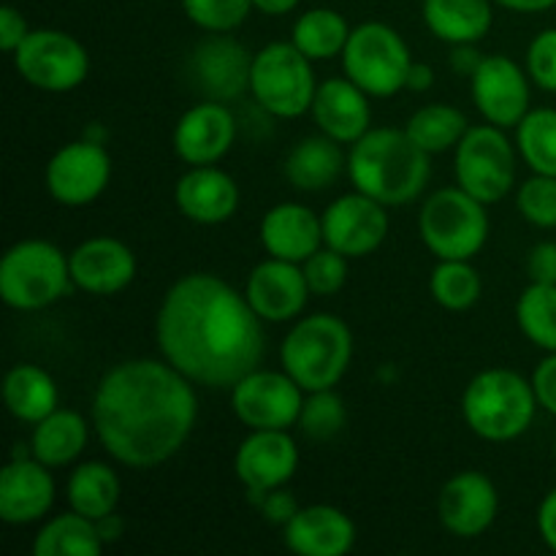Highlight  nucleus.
<instances>
[{
  "label": "nucleus",
  "instance_id": "f257e3e1",
  "mask_svg": "<svg viewBox=\"0 0 556 556\" xmlns=\"http://www.w3.org/2000/svg\"><path fill=\"white\" fill-rule=\"evenodd\" d=\"M264 320L248 296L210 271L179 277L155 320L161 356L190 383L231 391L264 358Z\"/></svg>",
  "mask_w": 556,
  "mask_h": 556
},
{
  "label": "nucleus",
  "instance_id": "cd10ccee",
  "mask_svg": "<svg viewBox=\"0 0 556 556\" xmlns=\"http://www.w3.org/2000/svg\"><path fill=\"white\" fill-rule=\"evenodd\" d=\"M90 440V427L85 416L68 407H58L49 413L43 421L33 424L30 454L47 467H65L74 459H79L81 451L87 448Z\"/></svg>",
  "mask_w": 556,
  "mask_h": 556
},
{
  "label": "nucleus",
  "instance_id": "dca6fc26",
  "mask_svg": "<svg viewBox=\"0 0 556 556\" xmlns=\"http://www.w3.org/2000/svg\"><path fill=\"white\" fill-rule=\"evenodd\" d=\"M299 467V445L288 429H250L233 456V472L253 497L286 486Z\"/></svg>",
  "mask_w": 556,
  "mask_h": 556
},
{
  "label": "nucleus",
  "instance_id": "a19ab883",
  "mask_svg": "<svg viewBox=\"0 0 556 556\" xmlns=\"http://www.w3.org/2000/svg\"><path fill=\"white\" fill-rule=\"evenodd\" d=\"M348 261L351 258L326 248V244L318 253L309 255L302 264L309 293H315V296H334V293H340L348 282Z\"/></svg>",
  "mask_w": 556,
  "mask_h": 556
},
{
  "label": "nucleus",
  "instance_id": "603ef678",
  "mask_svg": "<svg viewBox=\"0 0 556 556\" xmlns=\"http://www.w3.org/2000/svg\"><path fill=\"white\" fill-rule=\"evenodd\" d=\"M302 0H253V9H258L266 16H282L291 14Z\"/></svg>",
  "mask_w": 556,
  "mask_h": 556
},
{
  "label": "nucleus",
  "instance_id": "6ab92c4d",
  "mask_svg": "<svg viewBox=\"0 0 556 556\" xmlns=\"http://www.w3.org/2000/svg\"><path fill=\"white\" fill-rule=\"evenodd\" d=\"M237 119L223 101L190 106L174 128V152L188 166H215L233 147Z\"/></svg>",
  "mask_w": 556,
  "mask_h": 556
},
{
  "label": "nucleus",
  "instance_id": "79ce46f5",
  "mask_svg": "<svg viewBox=\"0 0 556 556\" xmlns=\"http://www.w3.org/2000/svg\"><path fill=\"white\" fill-rule=\"evenodd\" d=\"M527 74L541 90L556 92V27L541 30L527 49Z\"/></svg>",
  "mask_w": 556,
  "mask_h": 556
},
{
  "label": "nucleus",
  "instance_id": "a878e982",
  "mask_svg": "<svg viewBox=\"0 0 556 556\" xmlns=\"http://www.w3.org/2000/svg\"><path fill=\"white\" fill-rule=\"evenodd\" d=\"M356 543V525L334 505L299 508L286 525V546L299 556H345Z\"/></svg>",
  "mask_w": 556,
  "mask_h": 556
},
{
  "label": "nucleus",
  "instance_id": "4be33fe9",
  "mask_svg": "<svg viewBox=\"0 0 556 556\" xmlns=\"http://www.w3.org/2000/svg\"><path fill=\"white\" fill-rule=\"evenodd\" d=\"M309 112H313L320 134L340 144H356L372 128L369 92H364L348 76L345 79H326L324 85H318Z\"/></svg>",
  "mask_w": 556,
  "mask_h": 556
},
{
  "label": "nucleus",
  "instance_id": "9b49d317",
  "mask_svg": "<svg viewBox=\"0 0 556 556\" xmlns=\"http://www.w3.org/2000/svg\"><path fill=\"white\" fill-rule=\"evenodd\" d=\"M11 58L16 74L43 92L76 90L90 74L85 43L65 30H30Z\"/></svg>",
  "mask_w": 556,
  "mask_h": 556
},
{
  "label": "nucleus",
  "instance_id": "c756f323",
  "mask_svg": "<svg viewBox=\"0 0 556 556\" xmlns=\"http://www.w3.org/2000/svg\"><path fill=\"white\" fill-rule=\"evenodd\" d=\"M5 407L16 421L38 424L58 410L60 391L52 375L38 364H16L3 383Z\"/></svg>",
  "mask_w": 556,
  "mask_h": 556
},
{
  "label": "nucleus",
  "instance_id": "9d476101",
  "mask_svg": "<svg viewBox=\"0 0 556 556\" xmlns=\"http://www.w3.org/2000/svg\"><path fill=\"white\" fill-rule=\"evenodd\" d=\"M497 125H476L456 144V185L483 204H497L516 185V150Z\"/></svg>",
  "mask_w": 556,
  "mask_h": 556
},
{
  "label": "nucleus",
  "instance_id": "4468645a",
  "mask_svg": "<svg viewBox=\"0 0 556 556\" xmlns=\"http://www.w3.org/2000/svg\"><path fill=\"white\" fill-rule=\"evenodd\" d=\"M320 223L326 248L337 250L345 258H364L389 237V206L356 190L331 201L320 215Z\"/></svg>",
  "mask_w": 556,
  "mask_h": 556
},
{
  "label": "nucleus",
  "instance_id": "ea45409f",
  "mask_svg": "<svg viewBox=\"0 0 556 556\" xmlns=\"http://www.w3.org/2000/svg\"><path fill=\"white\" fill-rule=\"evenodd\" d=\"M516 206L538 228H556V177L535 174L527 182H521Z\"/></svg>",
  "mask_w": 556,
  "mask_h": 556
},
{
  "label": "nucleus",
  "instance_id": "423d86ee",
  "mask_svg": "<svg viewBox=\"0 0 556 556\" xmlns=\"http://www.w3.org/2000/svg\"><path fill=\"white\" fill-rule=\"evenodd\" d=\"M68 255L43 239H25L0 261V296L11 309L33 313L65 296L71 286Z\"/></svg>",
  "mask_w": 556,
  "mask_h": 556
},
{
  "label": "nucleus",
  "instance_id": "de8ad7c7",
  "mask_svg": "<svg viewBox=\"0 0 556 556\" xmlns=\"http://www.w3.org/2000/svg\"><path fill=\"white\" fill-rule=\"evenodd\" d=\"M538 532H541L543 543L556 552V489L543 497L541 508H538Z\"/></svg>",
  "mask_w": 556,
  "mask_h": 556
},
{
  "label": "nucleus",
  "instance_id": "3c124183",
  "mask_svg": "<svg viewBox=\"0 0 556 556\" xmlns=\"http://www.w3.org/2000/svg\"><path fill=\"white\" fill-rule=\"evenodd\" d=\"M96 527H98V535H101L103 543H114V541H119V538H123L125 519L117 514V510H112V514L101 516V519L96 521Z\"/></svg>",
  "mask_w": 556,
  "mask_h": 556
},
{
  "label": "nucleus",
  "instance_id": "c85d7f7f",
  "mask_svg": "<svg viewBox=\"0 0 556 556\" xmlns=\"http://www.w3.org/2000/svg\"><path fill=\"white\" fill-rule=\"evenodd\" d=\"M492 3L489 0H424V22L440 41L478 43L492 30Z\"/></svg>",
  "mask_w": 556,
  "mask_h": 556
},
{
  "label": "nucleus",
  "instance_id": "aec40b11",
  "mask_svg": "<svg viewBox=\"0 0 556 556\" xmlns=\"http://www.w3.org/2000/svg\"><path fill=\"white\" fill-rule=\"evenodd\" d=\"M71 280L92 296H114L136 277V255L125 242L112 237H92L71 250Z\"/></svg>",
  "mask_w": 556,
  "mask_h": 556
},
{
  "label": "nucleus",
  "instance_id": "5701e85b",
  "mask_svg": "<svg viewBox=\"0 0 556 556\" xmlns=\"http://www.w3.org/2000/svg\"><path fill=\"white\" fill-rule=\"evenodd\" d=\"M174 201L188 220L199 226H220L239 210V185L217 166H193L179 177Z\"/></svg>",
  "mask_w": 556,
  "mask_h": 556
},
{
  "label": "nucleus",
  "instance_id": "5fc2aeb1",
  "mask_svg": "<svg viewBox=\"0 0 556 556\" xmlns=\"http://www.w3.org/2000/svg\"><path fill=\"white\" fill-rule=\"evenodd\" d=\"M554 459H556V438H554Z\"/></svg>",
  "mask_w": 556,
  "mask_h": 556
},
{
  "label": "nucleus",
  "instance_id": "0eeeda50",
  "mask_svg": "<svg viewBox=\"0 0 556 556\" xmlns=\"http://www.w3.org/2000/svg\"><path fill=\"white\" fill-rule=\"evenodd\" d=\"M418 231L440 261H472L489 239L486 204L459 185L440 188L421 206Z\"/></svg>",
  "mask_w": 556,
  "mask_h": 556
},
{
  "label": "nucleus",
  "instance_id": "864d4df0",
  "mask_svg": "<svg viewBox=\"0 0 556 556\" xmlns=\"http://www.w3.org/2000/svg\"><path fill=\"white\" fill-rule=\"evenodd\" d=\"M497 3L510 11H521V14H538V11L554 9L556 0H497Z\"/></svg>",
  "mask_w": 556,
  "mask_h": 556
},
{
  "label": "nucleus",
  "instance_id": "39448f33",
  "mask_svg": "<svg viewBox=\"0 0 556 556\" xmlns=\"http://www.w3.org/2000/svg\"><path fill=\"white\" fill-rule=\"evenodd\" d=\"M282 369L304 391L334 389L353 358V334L337 315L315 313L296 320L280 348Z\"/></svg>",
  "mask_w": 556,
  "mask_h": 556
},
{
  "label": "nucleus",
  "instance_id": "37998d69",
  "mask_svg": "<svg viewBox=\"0 0 556 556\" xmlns=\"http://www.w3.org/2000/svg\"><path fill=\"white\" fill-rule=\"evenodd\" d=\"M255 500H258V510L264 514V519L271 521V525L286 527L288 521L299 514L296 497H293L291 492H286V486L271 489V492L261 494V497Z\"/></svg>",
  "mask_w": 556,
  "mask_h": 556
},
{
  "label": "nucleus",
  "instance_id": "7ed1b4c3",
  "mask_svg": "<svg viewBox=\"0 0 556 556\" xmlns=\"http://www.w3.org/2000/svg\"><path fill=\"white\" fill-rule=\"evenodd\" d=\"M429 152H424L407 130L369 128L348 152V177L353 188L386 206L416 201L429 185Z\"/></svg>",
  "mask_w": 556,
  "mask_h": 556
},
{
  "label": "nucleus",
  "instance_id": "393cba45",
  "mask_svg": "<svg viewBox=\"0 0 556 556\" xmlns=\"http://www.w3.org/2000/svg\"><path fill=\"white\" fill-rule=\"evenodd\" d=\"M250 65L253 54L220 33L201 43L193 54L195 81L210 96V101H233L250 90Z\"/></svg>",
  "mask_w": 556,
  "mask_h": 556
},
{
  "label": "nucleus",
  "instance_id": "49530a36",
  "mask_svg": "<svg viewBox=\"0 0 556 556\" xmlns=\"http://www.w3.org/2000/svg\"><path fill=\"white\" fill-rule=\"evenodd\" d=\"M527 271L532 282H546L556 286V242H541L530 250Z\"/></svg>",
  "mask_w": 556,
  "mask_h": 556
},
{
  "label": "nucleus",
  "instance_id": "4c0bfd02",
  "mask_svg": "<svg viewBox=\"0 0 556 556\" xmlns=\"http://www.w3.org/2000/svg\"><path fill=\"white\" fill-rule=\"evenodd\" d=\"M296 427L302 429V434H307L309 440H318V443L334 440L348 427L345 400L334 389L307 391Z\"/></svg>",
  "mask_w": 556,
  "mask_h": 556
},
{
  "label": "nucleus",
  "instance_id": "f03ea898",
  "mask_svg": "<svg viewBox=\"0 0 556 556\" xmlns=\"http://www.w3.org/2000/svg\"><path fill=\"white\" fill-rule=\"evenodd\" d=\"M199 418L195 383L163 358L109 369L92 396V427L114 462L136 470L172 459Z\"/></svg>",
  "mask_w": 556,
  "mask_h": 556
},
{
  "label": "nucleus",
  "instance_id": "bb28decb",
  "mask_svg": "<svg viewBox=\"0 0 556 556\" xmlns=\"http://www.w3.org/2000/svg\"><path fill=\"white\" fill-rule=\"evenodd\" d=\"M348 168L340 141L326 134L302 139L286 157V179L302 193H320L331 188Z\"/></svg>",
  "mask_w": 556,
  "mask_h": 556
},
{
  "label": "nucleus",
  "instance_id": "f3484780",
  "mask_svg": "<svg viewBox=\"0 0 556 556\" xmlns=\"http://www.w3.org/2000/svg\"><path fill=\"white\" fill-rule=\"evenodd\" d=\"M438 514L445 530L456 538L483 535L500 514V494L492 478L478 470L456 472L438 497Z\"/></svg>",
  "mask_w": 556,
  "mask_h": 556
},
{
  "label": "nucleus",
  "instance_id": "473e14b6",
  "mask_svg": "<svg viewBox=\"0 0 556 556\" xmlns=\"http://www.w3.org/2000/svg\"><path fill=\"white\" fill-rule=\"evenodd\" d=\"M351 27L345 16L331 9H309L296 20L291 33V41L307 54L309 60H329L342 58Z\"/></svg>",
  "mask_w": 556,
  "mask_h": 556
},
{
  "label": "nucleus",
  "instance_id": "f704fd0d",
  "mask_svg": "<svg viewBox=\"0 0 556 556\" xmlns=\"http://www.w3.org/2000/svg\"><path fill=\"white\" fill-rule=\"evenodd\" d=\"M516 320L532 345L556 353V286L530 282L516 304Z\"/></svg>",
  "mask_w": 556,
  "mask_h": 556
},
{
  "label": "nucleus",
  "instance_id": "412c9836",
  "mask_svg": "<svg viewBox=\"0 0 556 556\" xmlns=\"http://www.w3.org/2000/svg\"><path fill=\"white\" fill-rule=\"evenodd\" d=\"M54 503V478L36 456H14L0 472V519L5 525H33Z\"/></svg>",
  "mask_w": 556,
  "mask_h": 556
},
{
  "label": "nucleus",
  "instance_id": "20e7f679",
  "mask_svg": "<svg viewBox=\"0 0 556 556\" xmlns=\"http://www.w3.org/2000/svg\"><path fill=\"white\" fill-rule=\"evenodd\" d=\"M541 407L532 380L514 369H483L467 383L462 396V416L472 434L489 443H510L535 421Z\"/></svg>",
  "mask_w": 556,
  "mask_h": 556
},
{
  "label": "nucleus",
  "instance_id": "c03bdc74",
  "mask_svg": "<svg viewBox=\"0 0 556 556\" xmlns=\"http://www.w3.org/2000/svg\"><path fill=\"white\" fill-rule=\"evenodd\" d=\"M532 386H535L538 402L543 410L556 416V353H548L532 372Z\"/></svg>",
  "mask_w": 556,
  "mask_h": 556
},
{
  "label": "nucleus",
  "instance_id": "e433bc0d",
  "mask_svg": "<svg viewBox=\"0 0 556 556\" xmlns=\"http://www.w3.org/2000/svg\"><path fill=\"white\" fill-rule=\"evenodd\" d=\"M481 275L470 261H440L429 277V293L451 313L470 309L481 299Z\"/></svg>",
  "mask_w": 556,
  "mask_h": 556
},
{
  "label": "nucleus",
  "instance_id": "f8f14e48",
  "mask_svg": "<svg viewBox=\"0 0 556 556\" xmlns=\"http://www.w3.org/2000/svg\"><path fill=\"white\" fill-rule=\"evenodd\" d=\"M307 391L282 369H253L231 389V410L248 429L296 427Z\"/></svg>",
  "mask_w": 556,
  "mask_h": 556
},
{
  "label": "nucleus",
  "instance_id": "b1692460",
  "mask_svg": "<svg viewBox=\"0 0 556 556\" xmlns=\"http://www.w3.org/2000/svg\"><path fill=\"white\" fill-rule=\"evenodd\" d=\"M261 244L271 258L304 264L324 248V223L309 206L282 201L261 220Z\"/></svg>",
  "mask_w": 556,
  "mask_h": 556
},
{
  "label": "nucleus",
  "instance_id": "09e8293b",
  "mask_svg": "<svg viewBox=\"0 0 556 556\" xmlns=\"http://www.w3.org/2000/svg\"><path fill=\"white\" fill-rule=\"evenodd\" d=\"M483 58H486V54L478 52L476 43H456L454 52H451V68H454L456 74L472 76L478 71V65L483 63Z\"/></svg>",
  "mask_w": 556,
  "mask_h": 556
},
{
  "label": "nucleus",
  "instance_id": "c9c22d12",
  "mask_svg": "<svg viewBox=\"0 0 556 556\" xmlns=\"http://www.w3.org/2000/svg\"><path fill=\"white\" fill-rule=\"evenodd\" d=\"M516 147L535 174L556 177V109H535L516 125Z\"/></svg>",
  "mask_w": 556,
  "mask_h": 556
},
{
  "label": "nucleus",
  "instance_id": "72a5a7b5",
  "mask_svg": "<svg viewBox=\"0 0 556 556\" xmlns=\"http://www.w3.org/2000/svg\"><path fill=\"white\" fill-rule=\"evenodd\" d=\"M405 130L424 152L440 155V152L459 144L462 136L470 130V125H467V117L456 106H448V103H429V106L418 109L407 119Z\"/></svg>",
  "mask_w": 556,
  "mask_h": 556
},
{
  "label": "nucleus",
  "instance_id": "2f4dec72",
  "mask_svg": "<svg viewBox=\"0 0 556 556\" xmlns=\"http://www.w3.org/2000/svg\"><path fill=\"white\" fill-rule=\"evenodd\" d=\"M103 546L96 521L76 510L49 519L33 538L36 556H98Z\"/></svg>",
  "mask_w": 556,
  "mask_h": 556
},
{
  "label": "nucleus",
  "instance_id": "7c9ffc66",
  "mask_svg": "<svg viewBox=\"0 0 556 556\" xmlns=\"http://www.w3.org/2000/svg\"><path fill=\"white\" fill-rule=\"evenodd\" d=\"M65 497H68L71 510L87 516V519L98 521L101 516L117 510L119 503V478L103 462H85L76 467L65 486Z\"/></svg>",
  "mask_w": 556,
  "mask_h": 556
},
{
  "label": "nucleus",
  "instance_id": "2eb2a0df",
  "mask_svg": "<svg viewBox=\"0 0 556 556\" xmlns=\"http://www.w3.org/2000/svg\"><path fill=\"white\" fill-rule=\"evenodd\" d=\"M470 90L478 112L497 128H516L530 112V74L508 54H486L470 76Z\"/></svg>",
  "mask_w": 556,
  "mask_h": 556
},
{
  "label": "nucleus",
  "instance_id": "8fccbe9b",
  "mask_svg": "<svg viewBox=\"0 0 556 556\" xmlns=\"http://www.w3.org/2000/svg\"><path fill=\"white\" fill-rule=\"evenodd\" d=\"M432 85H434V71H432V65H429V63H416V60H413L410 71H407V85H405V90L427 92V90H432Z\"/></svg>",
  "mask_w": 556,
  "mask_h": 556
},
{
  "label": "nucleus",
  "instance_id": "1a4fd4ad",
  "mask_svg": "<svg viewBox=\"0 0 556 556\" xmlns=\"http://www.w3.org/2000/svg\"><path fill=\"white\" fill-rule=\"evenodd\" d=\"M410 65L413 54L405 38L386 22H364L353 27L342 49L345 76L372 98H389L405 90Z\"/></svg>",
  "mask_w": 556,
  "mask_h": 556
},
{
  "label": "nucleus",
  "instance_id": "58836bf2",
  "mask_svg": "<svg viewBox=\"0 0 556 556\" xmlns=\"http://www.w3.org/2000/svg\"><path fill=\"white\" fill-rule=\"evenodd\" d=\"M182 9L201 30L231 33L248 20L253 0H182Z\"/></svg>",
  "mask_w": 556,
  "mask_h": 556
},
{
  "label": "nucleus",
  "instance_id": "6e6552de",
  "mask_svg": "<svg viewBox=\"0 0 556 556\" xmlns=\"http://www.w3.org/2000/svg\"><path fill=\"white\" fill-rule=\"evenodd\" d=\"M250 92L261 109L282 119H296L313 109L318 81L313 60L293 41L266 43L253 54Z\"/></svg>",
  "mask_w": 556,
  "mask_h": 556
},
{
  "label": "nucleus",
  "instance_id": "a211bd4d",
  "mask_svg": "<svg viewBox=\"0 0 556 556\" xmlns=\"http://www.w3.org/2000/svg\"><path fill=\"white\" fill-rule=\"evenodd\" d=\"M244 296H248L255 315L266 324H286V320L299 318L309 299V286L302 264L269 255L250 271Z\"/></svg>",
  "mask_w": 556,
  "mask_h": 556
},
{
  "label": "nucleus",
  "instance_id": "a18cd8bd",
  "mask_svg": "<svg viewBox=\"0 0 556 556\" xmlns=\"http://www.w3.org/2000/svg\"><path fill=\"white\" fill-rule=\"evenodd\" d=\"M27 33H30V27H27L22 11H16L14 5H3L0 9V49L14 54L16 47L27 38Z\"/></svg>",
  "mask_w": 556,
  "mask_h": 556
},
{
  "label": "nucleus",
  "instance_id": "ddd939ff",
  "mask_svg": "<svg viewBox=\"0 0 556 556\" xmlns=\"http://www.w3.org/2000/svg\"><path fill=\"white\" fill-rule=\"evenodd\" d=\"M47 190L58 204L87 206L109 188L112 157L103 141L79 139L60 147L47 163Z\"/></svg>",
  "mask_w": 556,
  "mask_h": 556
}]
</instances>
